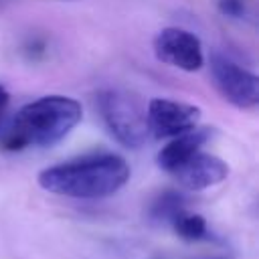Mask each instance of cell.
Wrapping results in <instances>:
<instances>
[{"instance_id":"6da1fadb","label":"cell","mask_w":259,"mask_h":259,"mask_svg":"<svg viewBox=\"0 0 259 259\" xmlns=\"http://www.w3.org/2000/svg\"><path fill=\"white\" fill-rule=\"evenodd\" d=\"M130 180L127 162L111 152H99L49 166L38 172L42 190L69 198H105Z\"/></svg>"},{"instance_id":"7a4b0ae2","label":"cell","mask_w":259,"mask_h":259,"mask_svg":"<svg viewBox=\"0 0 259 259\" xmlns=\"http://www.w3.org/2000/svg\"><path fill=\"white\" fill-rule=\"evenodd\" d=\"M81 103L69 95H42L22 105L0 130V146L18 152L30 146L47 148L61 142L81 121Z\"/></svg>"},{"instance_id":"3957f363","label":"cell","mask_w":259,"mask_h":259,"mask_svg":"<svg viewBox=\"0 0 259 259\" xmlns=\"http://www.w3.org/2000/svg\"><path fill=\"white\" fill-rule=\"evenodd\" d=\"M95 109L117 144L136 150L148 140L146 107H142L132 93L121 89H101L95 93Z\"/></svg>"},{"instance_id":"277c9868","label":"cell","mask_w":259,"mask_h":259,"mask_svg":"<svg viewBox=\"0 0 259 259\" xmlns=\"http://www.w3.org/2000/svg\"><path fill=\"white\" fill-rule=\"evenodd\" d=\"M210 75L217 91L231 105L239 109H255L259 105V79L249 69L214 53L210 57Z\"/></svg>"},{"instance_id":"5b68a950","label":"cell","mask_w":259,"mask_h":259,"mask_svg":"<svg viewBox=\"0 0 259 259\" xmlns=\"http://www.w3.org/2000/svg\"><path fill=\"white\" fill-rule=\"evenodd\" d=\"M154 55L158 61L186 71L194 73L204 65V53L200 38L184 28H164L154 36Z\"/></svg>"},{"instance_id":"8992f818","label":"cell","mask_w":259,"mask_h":259,"mask_svg":"<svg viewBox=\"0 0 259 259\" xmlns=\"http://www.w3.org/2000/svg\"><path fill=\"white\" fill-rule=\"evenodd\" d=\"M200 113H202L200 107L192 103L164 99V97L150 99L146 107L148 132L158 140L180 136L198 125Z\"/></svg>"},{"instance_id":"52a82bcc","label":"cell","mask_w":259,"mask_h":259,"mask_svg":"<svg viewBox=\"0 0 259 259\" xmlns=\"http://www.w3.org/2000/svg\"><path fill=\"white\" fill-rule=\"evenodd\" d=\"M170 174L186 190H204L208 186L223 182L229 176V166L225 160H221L214 154L196 152L178 168H174Z\"/></svg>"},{"instance_id":"ba28073f","label":"cell","mask_w":259,"mask_h":259,"mask_svg":"<svg viewBox=\"0 0 259 259\" xmlns=\"http://www.w3.org/2000/svg\"><path fill=\"white\" fill-rule=\"evenodd\" d=\"M212 130L210 127H192L180 136L170 138V142L166 146H162V150L158 152L156 160L158 166L164 172H172L174 168H178L182 162H186L190 156H194L196 152H200V148L210 140Z\"/></svg>"},{"instance_id":"9c48e42d","label":"cell","mask_w":259,"mask_h":259,"mask_svg":"<svg viewBox=\"0 0 259 259\" xmlns=\"http://www.w3.org/2000/svg\"><path fill=\"white\" fill-rule=\"evenodd\" d=\"M186 210V198L174 190H166L162 192L150 206V219L154 223H168L172 225V221Z\"/></svg>"},{"instance_id":"30bf717a","label":"cell","mask_w":259,"mask_h":259,"mask_svg":"<svg viewBox=\"0 0 259 259\" xmlns=\"http://www.w3.org/2000/svg\"><path fill=\"white\" fill-rule=\"evenodd\" d=\"M172 227L176 231V235L184 241H200L206 237V221L200 214H192V212H180L174 221Z\"/></svg>"},{"instance_id":"8fae6325","label":"cell","mask_w":259,"mask_h":259,"mask_svg":"<svg viewBox=\"0 0 259 259\" xmlns=\"http://www.w3.org/2000/svg\"><path fill=\"white\" fill-rule=\"evenodd\" d=\"M253 4L255 0H219L217 6H219V12L223 16H229V18H247L251 12H253Z\"/></svg>"},{"instance_id":"7c38bea8","label":"cell","mask_w":259,"mask_h":259,"mask_svg":"<svg viewBox=\"0 0 259 259\" xmlns=\"http://www.w3.org/2000/svg\"><path fill=\"white\" fill-rule=\"evenodd\" d=\"M8 103H10V93L6 91L4 85H0V130H2V119H4V113L8 109Z\"/></svg>"},{"instance_id":"4fadbf2b","label":"cell","mask_w":259,"mask_h":259,"mask_svg":"<svg viewBox=\"0 0 259 259\" xmlns=\"http://www.w3.org/2000/svg\"><path fill=\"white\" fill-rule=\"evenodd\" d=\"M200 259H233L229 255H206V257H200Z\"/></svg>"},{"instance_id":"5bb4252c","label":"cell","mask_w":259,"mask_h":259,"mask_svg":"<svg viewBox=\"0 0 259 259\" xmlns=\"http://www.w3.org/2000/svg\"><path fill=\"white\" fill-rule=\"evenodd\" d=\"M57 2H79V0H57Z\"/></svg>"}]
</instances>
